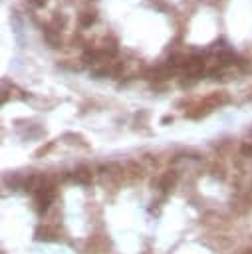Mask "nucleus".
<instances>
[{
    "label": "nucleus",
    "instance_id": "5",
    "mask_svg": "<svg viewBox=\"0 0 252 254\" xmlns=\"http://www.w3.org/2000/svg\"><path fill=\"white\" fill-rule=\"evenodd\" d=\"M242 155L244 157H252V145L246 141V143H242Z\"/></svg>",
    "mask_w": 252,
    "mask_h": 254
},
{
    "label": "nucleus",
    "instance_id": "4",
    "mask_svg": "<svg viewBox=\"0 0 252 254\" xmlns=\"http://www.w3.org/2000/svg\"><path fill=\"white\" fill-rule=\"evenodd\" d=\"M175 181H177V175H175L173 171L165 173L163 179H161V189H171V187L175 185Z\"/></svg>",
    "mask_w": 252,
    "mask_h": 254
},
{
    "label": "nucleus",
    "instance_id": "6",
    "mask_svg": "<svg viewBox=\"0 0 252 254\" xmlns=\"http://www.w3.org/2000/svg\"><path fill=\"white\" fill-rule=\"evenodd\" d=\"M30 2H32L34 6H44V2H46V0H30Z\"/></svg>",
    "mask_w": 252,
    "mask_h": 254
},
{
    "label": "nucleus",
    "instance_id": "2",
    "mask_svg": "<svg viewBox=\"0 0 252 254\" xmlns=\"http://www.w3.org/2000/svg\"><path fill=\"white\" fill-rule=\"evenodd\" d=\"M77 20H79V26H81V28H89L91 24H95L97 14H95V10H83Z\"/></svg>",
    "mask_w": 252,
    "mask_h": 254
},
{
    "label": "nucleus",
    "instance_id": "3",
    "mask_svg": "<svg viewBox=\"0 0 252 254\" xmlns=\"http://www.w3.org/2000/svg\"><path fill=\"white\" fill-rule=\"evenodd\" d=\"M73 181H77V183H89L91 181V171L87 167H79L77 171H73Z\"/></svg>",
    "mask_w": 252,
    "mask_h": 254
},
{
    "label": "nucleus",
    "instance_id": "1",
    "mask_svg": "<svg viewBox=\"0 0 252 254\" xmlns=\"http://www.w3.org/2000/svg\"><path fill=\"white\" fill-rule=\"evenodd\" d=\"M230 101V95L226 91H212L210 95H206L200 103L206 105L208 109H214V107H220V105H226Z\"/></svg>",
    "mask_w": 252,
    "mask_h": 254
}]
</instances>
